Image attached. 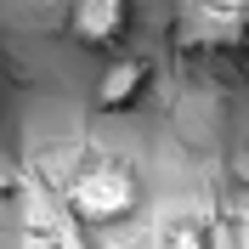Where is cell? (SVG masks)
I'll return each instance as SVG.
<instances>
[{
	"instance_id": "cell-1",
	"label": "cell",
	"mask_w": 249,
	"mask_h": 249,
	"mask_svg": "<svg viewBox=\"0 0 249 249\" xmlns=\"http://www.w3.org/2000/svg\"><path fill=\"white\" fill-rule=\"evenodd\" d=\"M136 198H142V187H136V170H130L124 159H85V164L68 176V193H62L68 215L85 221V227H113V221H124L136 210Z\"/></svg>"
},
{
	"instance_id": "cell-2",
	"label": "cell",
	"mask_w": 249,
	"mask_h": 249,
	"mask_svg": "<svg viewBox=\"0 0 249 249\" xmlns=\"http://www.w3.org/2000/svg\"><path fill=\"white\" fill-rule=\"evenodd\" d=\"M68 34L91 51H113L130 34V0H68Z\"/></svg>"
},
{
	"instance_id": "cell-3",
	"label": "cell",
	"mask_w": 249,
	"mask_h": 249,
	"mask_svg": "<svg viewBox=\"0 0 249 249\" xmlns=\"http://www.w3.org/2000/svg\"><path fill=\"white\" fill-rule=\"evenodd\" d=\"M238 40H249L244 12H204V6H187L181 29H176V46L181 51H227V46H238Z\"/></svg>"
},
{
	"instance_id": "cell-4",
	"label": "cell",
	"mask_w": 249,
	"mask_h": 249,
	"mask_svg": "<svg viewBox=\"0 0 249 249\" xmlns=\"http://www.w3.org/2000/svg\"><path fill=\"white\" fill-rule=\"evenodd\" d=\"M147 85H153V68L142 57H108V68L96 74V108L102 113H124V108L142 102Z\"/></svg>"
},
{
	"instance_id": "cell-5",
	"label": "cell",
	"mask_w": 249,
	"mask_h": 249,
	"mask_svg": "<svg viewBox=\"0 0 249 249\" xmlns=\"http://www.w3.org/2000/svg\"><path fill=\"white\" fill-rule=\"evenodd\" d=\"M164 249H210V244H204V232L193 227V221H181V227H170V238H164Z\"/></svg>"
},
{
	"instance_id": "cell-6",
	"label": "cell",
	"mask_w": 249,
	"mask_h": 249,
	"mask_svg": "<svg viewBox=\"0 0 249 249\" xmlns=\"http://www.w3.org/2000/svg\"><path fill=\"white\" fill-rule=\"evenodd\" d=\"M187 6H204V12H249V0H187Z\"/></svg>"
},
{
	"instance_id": "cell-7",
	"label": "cell",
	"mask_w": 249,
	"mask_h": 249,
	"mask_svg": "<svg viewBox=\"0 0 249 249\" xmlns=\"http://www.w3.org/2000/svg\"><path fill=\"white\" fill-rule=\"evenodd\" d=\"M12 187H23V170H17L12 159H0V193H12Z\"/></svg>"
},
{
	"instance_id": "cell-8",
	"label": "cell",
	"mask_w": 249,
	"mask_h": 249,
	"mask_svg": "<svg viewBox=\"0 0 249 249\" xmlns=\"http://www.w3.org/2000/svg\"><path fill=\"white\" fill-rule=\"evenodd\" d=\"M238 176H244V181H249V147H244V164H238Z\"/></svg>"
}]
</instances>
